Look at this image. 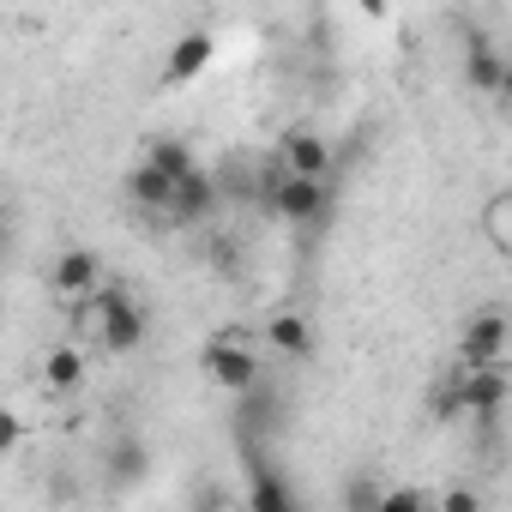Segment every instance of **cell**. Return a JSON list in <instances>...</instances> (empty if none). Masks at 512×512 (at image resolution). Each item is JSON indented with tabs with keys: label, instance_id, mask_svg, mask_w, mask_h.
<instances>
[{
	"label": "cell",
	"instance_id": "5",
	"mask_svg": "<svg viewBox=\"0 0 512 512\" xmlns=\"http://www.w3.org/2000/svg\"><path fill=\"white\" fill-rule=\"evenodd\" d=\"M49 290H55V302H67V308L97 302V290H109V284H103V253H97V247H67L61 260L49 266Z\"/></svg>",
	"mask_w": 512,
	"mask_h": 512
},
{
	"label": "cell",
	"instance_id": "4",
	"mask_svg": "<svg viewBox=\"0 0 512 512\" xmlns=\"http://www.w3.org/2000/svg\"><path fill=\"white\" fill-rule=\"evenodd\" d=\"M512 392L506 368H464L446 392H440V416H494Z\"/></svg>",
	"mask_w": 512,
	"mask_h": 512
},
{
	"label": "cell",
	"instance_id": "7",
	"mask_svg": "<svg viewBox=\"0 0 512 512\" xmlns=\"http://www.w3.org/2000/svg\"><path fill=\"white\" fill-rule=\"evenodd\" d=\"M278 163H284V175L326 181V169H332V145H326L314 127H290V133L278 139Z\"/></svg>",
	"mask_w": 512,
	"mask_h": 512
},
{
	"label": "cell",
	"instance_id": "10",
	"mask_svg": "<svg viewBox=\"0 0 512 512\" xmlns=\"http://www.w3.org/2000/svg\"><path fill=\"white\" fill-rule=\"evenodd\" d=\"M145 163H151V169H163L175 187H181L187 175H199V157H193V145H187V139H175V133H157V139H145Z\"/></svg>",
	"mask_w": 512,
	"mask_h": 512
},
{
	"label": "cell",
	"instance_id": "14",
	"mask_svg": "<svg viewBox=\"0 0 512 512\" xmlns=\"http://www.w3.org/2000/svg\"><path fill=\"white\" fill-rule=\"evenodd\" d=\"M43 386H49V392H79V386H85V356H79L73 344H55V350L43 356Z\"/></svg>",
	"mask_w": 512,
	"mask_h": 512
},
{
	"label": "cell",
	"instance_id": "3",
	"mask_svg": "<svg viewBox=\"0 0 512 512\" xmlns=\"http://www.w3.org/2000/svg\"><path fill=\"white\" fill-rule=\"evenodd\" d=\"M199 368H205V380H211L217 392H229V398H253V392L266 386V368H260V356H253V344H223V338H211L205 356H199Z\"/></svg>",
	"mask_w": 512,
	"mask_h": 512
},
{
	"label": "cell",
	"instance_id": "15",
	"mask_svg": "<svg viewBox=\"0 0 512 512\" xmlns=\"http://www.w3.org/2000/svg\"><path fill=\"white\" fill-rule=\"evenodd\" d=\"M211 205H217V181H211V175L199 169V175H187V181L175 187V211H169V217H181V223H193V217H205Z\"/></svg>",
	"mask_w": 512,
	"mask_h": 512
},
{
	"label": "cell",
	"instance_id": "8",
	"mask_svg": "<svg viewBox=\"0 0 512 512\" xmlns=\"http://www.w3.org/2000/svg\"><path fill=\"white\" fill-rule=\"evenodd\" d=\"M211 31H181L175 43H169V61H163V85H187V79H199L205 67H211Z\"/></svg>",
	"mask_w": 512,
	"mask_h": 512
},
{
	"label": "cell",
	"instance_id": "17",
	"mask_svg": "<svg viewBox=\"0 0 512 512\" xmlns=\"http://www.w3.org/2000/svg\"><path fill=\"white\" fill-rule=\"evenodd\" d=\"M380 494H386V488H380L374 476H356V482H350V500H344V506H350V512H380Z\"/></svg>",
	"mask_w": 512,
	"mask_h": 512
},
{
	"label": "cell",
	"instance_id": "18",
	"mask_svg": "<svg viewBox=\"0 0 512 512\" xmlns=\"http://www.w3.org/2000/svg\"><path fill=\"white\" fill-rule=\"evenodd\" d=\"M440 512H482V494L470 482H452V488H440Z\"/></svg>",
	"mask_w": 512,
	"mask_h": 512
},
{
	"label": "cell",
	"instance_id": "19",
	"mask_svg": "<svg viewBox=\"0 0 512 512\" xmlns=\"http://www.w3.org/2000/svg\"><path fill=\"white\" fill-rule=\"evenodd\" d=\"M19 440H25V422H19V410H7V416H0V446L13 452Z\"/></svg>",
	"mask_w": 512,
	"mask_h": 512
},
{
	"label": "cell",
	"instance_id": "13",
	"mask_svg": "<svg viewBox=\"0 0 512 512\" xmlns=\"http://www.w3.org/2000/svg\"><path fill=\"white\" fill-rule=\"evenodd\" d=\"M145 470H151V452H145V440L121 434V440L109 446V482H115V488H133V482H145Z\"/></svg>",
	"mask_w": 512,
	"mask_h": 512
},
{
	"label": "cell",
	"instance_id": "9",
	"mask_svg": "<svg viewBox=\"0 0 512 512\" xmlns=\"http://www.w3.org/2000/svg\"><path fill=\"white\" fill-rule=\"evenodd\" d=\"M500 79H506V55L488 37H470L464 43V85L482 91V97H500Z\"/></svg>",
	"mask_w": 512,
	"mask_h": 512
},
{
	"label": "cell",
	"instance_id": "20",
	"mask_svg": "<svg viewBox=\"0 0 512 512\" xmlns=\"http://www.w3.org/2000/svg\"><path fill=\"white\" fill-rule=\"evenodd\" d=\"M500 103L512 109V61H506V79H500Z\"/></svg>",
	"mask_w": 512,
	"mask_h": 512
},
{
	"label": "cell",
	"instance_id": "6",
	"mask_svg": "<svg viewBox=\"0 0 512 512\" xmlns=\"http://www.w3.org/2000/svg\"><path fill=\"white\" fill-rule=\"evenodd\" d=\"M326 205H332V187L326 181H308V175H272V211L284 217V223H320L326 217Z\"/></svg>",
	"mask_w": 512,
	"mask_h": 512
},
{
	"label": "cell",
	"instance_id": "11",
	"mask_svg": "<svg viewBox=\"0 0 512 512\" xmlns=\"http://www.w3.org/2000/svg\"><path fill=\"white\" fill-rule=\"evenodd\" d=\"M266 344L278 350V356H308L314 350V326H308V314H296V308H278L272 320H266Z\"/></svg>",
	"mask_w": 512,
	"mask_h": 512
},
{
	"label": "cell",
	"instance_id": "1",
	"mask_svg": "<svg viewBox=\"0 0 512 512\" xmlns=\"http://www.w3.org/2000/svg\"><path fill=\"white\" fill-rule=\"evenodd\" d=\"M85 332L109 350V356H133L145 344V314L133 308L127 290H97V302H85Z\"/></svg>",
	"mask_w": 512,
	"mask_h": 512
},
{
	"label": "cell",
	"instance_id": "2",
	"mask_svg": "<svg viewBox=\"0 0 512 512\" xmlns=\"http://www.w3.org/2000/svg\"><path fill=\"white\" fill-rule=\"evenodd\" d=\"M512 362V314L482 308L458 326V368H506Z\"/></svg>",
	"mask_w": 512,
	"mask_h": 512
},
{
	"label": "cell",
	"instance_id": "16",
	"mask_svg": "<svg viewBox=\"0 0 512 512\" xmlns=\"http://www.w3.org/2000/svg\"><path fill=\"white\" fill-rule=\"evenodd\" d=\"M380 512H440V500L404 482V488H386V494H380Z\"/></svg>",
	"mask_w": 512,
	"mask_h": 512
},
{
	"label": "cell",
	"instance_id": "12",
	"mask_svg": "<svg viewBox=\"0 0 512 512\" xmlns=\"http://www.w3.org/2000/svg\"><path fill=\"white\" fill-rule=\"evenodd\" d=\"M127 199H133V205H145V211H175V181L139 157V169L127 175Z\"/></svg>",
	"mask_w": 512,
	"mask_h": 512
}]
</instances>
